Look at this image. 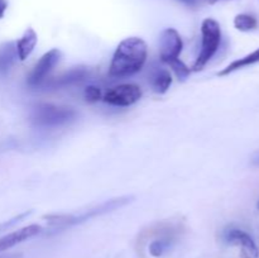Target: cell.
I'll list each match as a JSON object with an SVG mask.
<instances>
[{"label": "cell", "instance_id": "21", "mask_svg": "<svg viewBox=\"0 0 259 258\" xmlns=\"http://www.w3.org/2000/svg\"><path fill=\"white\" fill-rule=\"evenodd\" d=\"M0 258H22L20 253H12V254H2Z\"/></svg>", "mask_w": 259, "mask_h": 258}, {"label": "cell", "instance_id": "3", "mask_svg": "<svg viewBox=\"0 0 259 258\" xmlns=\"http://www.w3.org/2000/svg\"><path fill=\"white\" fill-rule=\"evenodd\" d=\"M222 42V29L220 24L212 18H206L201 24V50L195 61L194 71H200L214 57Z\"/></svg>", "mask_w": 259, "mask_h": 258}, {"label": "cell", "instance_id": "17", "mask_svg": "<svg viewBox=\"0 0 259 258\" xmlns=\"http://www.w3.org/2000/svg\"><path fill=\"white\" fill-rule=\"evenodd\" d=\"M169 242L168 239H157L149 244V253H151L153 257H161L164 253V250L168 248Z\"/></svg>", "mask_w": 259, "mask_h": 258}, {"label": "cell", "instance_id": "1", "mask_svg": "<svg viewBox=\"0 0 259 258\" xmlns=\"http://www.w3.org/2000/svg\"><path fill=\"white\" fill-rule=\"evenodd\" d=\"M148 56L147 43L139 37H128L121 40L113 55L109 75L111 77H128L143 68Z\"/></svg>", "mask_w": 259, "mask_h": 258}, {"label": "cell", "instance_id": "20", "mask_svg": "<svg viewBox=\"0 0 259 258\" xmlns=\"http://www.w3.org/2000/svg\"><path fill=\"white\" fill-rule=\"evenodd\" d=\"M8 8V3L7 0H0V19L4 17V13Z\"/></svg>", "mask_w": 259, "mask_h": 258}, {"label": "cell", "instance_id": "12", "mask_svg": "<svg viewBox=\"0 0 259 258\" xmlns=\"http://www.w3.org/2000/svg\"><path fill=\"white\" fill-rule=\"evenodd\" d=\"M38 42L37 33L34 32L33 28H28L24 32V34L19 38V39L15 42V47H17L18 52V58L20 61L27 60L30 56V53L33 52V50L35 48Z\"/></svg>", "mask_w": 259, "mask_h": 258}, {"label": "cell", "instance_id": "2", "mask_svg": "<svg viewBox=\"0 0 259 258\" xmlns=\"http://www.w3.org/2000/svg\"><path fill=\"white\" fill-rule=\"evenodd\" d=\"M132 200H133L132 196L116 197V199L108 200V201L103 202V204L98 205V206L93 207V209L86 210V211L81 212L80 215H50V217H47V220L52 225H57V227H70V225L80 224V223L85 222V220L93 219V218L99 217V215L120 209V207L129 204Z\"/></svg>", "mask_w": 259, "mask_h": 258}, {"label": "cell", "instance_id": "5", "mask_svg": "<svg viewBox=\"0 0 259 258\" xmlns=\"http://www.w3.org/2000/svg\"><path fill=\"white\" fill-rule=\"evenodd\" d=\"M142 89L134 83H123L113 88L104 95L103 100L113 106H131L142 98Z\"/></svg>", "mask_w": 259, "mask_h": 258}, {"label": "cell", "instance_id": "18", "mask_svg": "<svg viewBox=\"0 0 259 258\" xmlns=\"http://www.w3.org/2000/svg\"><path fill=\"white\" fill-rule=\"evenodd\" d=\"M85 99L88 103H96L101 99V91L100 89L96 86H88L85 89Z\"/></svg>", "mask_w": 259, "mask_h": 258}, {"label": "cell", "instance_id": "4", "mask_svg": "<svg viewBox=\"0 0 259 258\" xmlns=\"http://www.w3.org/2000/svg\"><path fill=\"white\" fill-rule=\"evenodd\" d=\"M32 123L40 128H57L65 125L76 118V111L67 106L52 104H40L32 113Z\"/></svg>", "mask_w": 259, "mask_h": 258}, {"label": "cell", "instance_id": "6", "mask_svg": "<svg viewBox=\"0 0 259 258\" xmlns=\"http://www.w3.org/2000/svg\"><path fill=\"white\" fill-rule=\"evenodd\" d=\"M184 48V42L175 28H167L162 32L159 38V58L162 62L171 63L172 61L179 60Z\"/></svg>", "mask_w": 259, "mask_h": 258}, {"label": "cell", "instance_id": "22", "mask_svg": "<svg viewBox=\"0 0 259 258\" xmlns=\"http://www.w3.org/2000/svg\"><path fill=\"white\" fill-rule=\"evenodd\" d=\"M207 3H210V4H214V3H217L218 0H206Z\"/></svg>", "mask_w": 259, "mask_h": 258}, {"label": "cell", "instance_id": "8", "mask_svg": "<svg viewBox=\"0 0 259 258\" xmlns=\"http://www.w3.org/2000/svg\"><path fill=\"white\" fill-rule=\"evenodd\" d=\"M225 240L230 244L240 245V257L242 258H258L259 249L253 238L243 230L233 228L225 232Z\"/></svg>", "mask_w": 259, "mask_h": 258}, {"label": "cell", "instance_id": "10", "mask_svg": "<svg viewBox=\"0 0 259 258\" xmlns=\"http://www.w3.org/2000/svg\"><path fill=\"white\" fill-rule=\"evenodd\" d=\"M40 230H42V227H40V225L32 224V225H28V227H24V228H22V229L15 230V232L4 235V237L0 238V252L8 250L9 248L19 244V243L24 242V240L29 239V238H33L34 235L39 234Z\"/></svg>", "mask_w": 259, "mask_h": 258}, {"label": "cell", "instance_id": "14", "mask_svg": "<svg viewBox=\"0 0 259 258\" xmlns=\"http://www.w3.org/2000/svg\"><path fill=\"white\" fill-rule=\"evenodd\" d=\"M258 62H259V48H257L255 51H253V52L249 53V55L239 58V60L233 61V62L230 63V65H228L224 70L220 71V72L218 73V76H228L230 75V73L235 72V71L242 70V68L248 67V66L255 65V63Z\"/></svg>", "mask_w": 259, "mask_h": 258}, {"label": "cell", "instance_id": "11", "mask_svg": "<svg viewBox=\"0 0 259 258\" xmlns=\"http://www.w3.org/2000/svg\"><path fill=\"white\" fill-rule=\"evenodd\" d=\"M148 80L152 89L158 94H164L172 83L171 73L168 70L159 66H153L148 73Z\"/></svg>", "mask_w": 259, "mask_h": 258}, {"label": "cell", "instance_id": "15", "mask_svg": "<svg viewBox=\"0 0 259 258\" xmlns=\"http://www.w3.org/2000/svg\"><path fill=\"white\" fill-rule=\"evenodd\" d=\"M234 27L240 32H249L258 27V20L250 14H238L234 18Z\"/></svg>", "mask_w": 259, "mask_h": 258}, {"label": "cell", "instance_id": "23", "mask_svg": "<svg viewBox=\"0 0 259 258\" xmlns=\"http://www.w3.org/2000/svg\"><path fill=\"white\" fill-rule=\"evenodd\" d=\"M257 209L259 210V200H258V202H257Z\"/></svg>", "mask_w": 259, "mask_h": 258}, {"label": "cell", "instance_id": "13", "mask_svg": "<svg viewBox=\"0 0 259 258\" xmlns=\"http://www.w3.org/2000/svg\"><path fill=\"white\" fill-rule=\"evenodd\" d=\"M18 58V52L17 47H15V43L8 42L0 47V73L5 75V73L9 72V70L12 68V66L14 65V62Z\"/></svg>", "mask_w": 259, "mask_h": 258}, {"label": "cell", "instance_id": "7", "mask_svg": "<svg viewBox=\"0 0 259 258\" xmlns=\"http://www.w3.org/2000/svg\"><path fill=\"white\" fill-rule=\"evenodd\" d=\"M61 58V51L57 48H53V50L46 52L42 57L39 58L37 63L34 65L33 70L30 71L29 76H28V83L30 86H38L42 85L43 82L47 78L48 73L52 71V68L55 67L58 63Z\"/></svg>", "mask_w": 259, "mask_h": 258}, {"label": "cell", "instance_id": "19", "mask_svg": "<svg viewBox=\"0 0 259 258\" xmlns=\"http://www.w3.org/2000/svg\"><path fill=\"white\" fill-rule=\"evenodd\" d=\"M177 2L182 3V4H185L186 7L190 8H195L199 5V0H177Z\"/></svg>", "mask_w": 259, "mask_h": 258}, {"label": "cell", "instance_id": "9", "mask_svg": "<svg viewBox=\"0 0 259 258\" xmlns=\"http://www.w3.org/2000/svg\"><path fill=\"white\" fill-rule=\"evenodd\" d=\"M89 76V70L83 66H78V67H73L71 70L66 71V72L61 73L57 77L52 78L48 82L45 83L46 88L48 89H63L68 88V86L76 85L82 81H85Z\"/></svg>", "mask_w": 259, "mask_h": 258}, {"label": "cell", "instance_id": "16", "mask_svg": "<svg viewBox=\"0 0 259 258\" xmlns=\"http://www.w3.org/2000/svg\"><path fill=\"white\" fill-rule=\"evenodd\" d=\"M169 67L172 68V71H174L175 73H176V76L179 77V80H186L187 77L190 76V73H191V70H190V67H187L186 65H185L184 62H182L181 60H175L172 61L171 63H168Z\"/></svg>", "mask_w": 259, "mask_h": 258}]
</instances>
